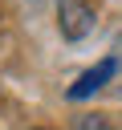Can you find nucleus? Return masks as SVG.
Returning a JSON list of instances; mask_svg holds the SVG:
<instances>
[{"label":"nucleus","mask_w":122,"mask_h":130,"mask_svg":"<svg viewBox=\"0 0 122 130\" xmlns=\"http://www.w3.org/2000/svg\"><path fill=\"white\" fill-rule=\"evenodd\" d=\"M94 4H85V0H61L57 4V28H61V37L65 41H81V37H89L94 32Z\"/></svg>","instance_id":"f257e3e1"},{"label":"nucleus","mask_w":122,"mask_h":130,"mask_svg":"<svg viewBox=\"0 0 122 130\" xmlns=\"http://www.w3.org/2000/svg\"><path fill=\"white\" fill-rule=\"evenodd\" d=\"M118 69H122V53H110V57H102L94 69H85V73H81V77L69 85V98H73V102H81V98L98 93V89H102V85H106V81H110Z\"/></svg>","instance_id":"f03ea898"},{"label":"nucleus","mask_w":122,"mask_h":130,"mask_svg":"<svg viewBox=\"0 0 122 130\" xmlns=\"http://www.w3.org/2000/svg\"><path fill=\"white\" fill-rule=\"evenodd\" d=\"M73 130H114V126L106 114H81V118H73Z\"/></svg>","instance_id":"7ed1b4c3"}]
</instances>
